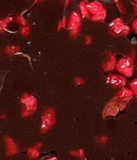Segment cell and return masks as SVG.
I'll list each match as a JSON object with an SVG mask.
<instances>
[{"label":"cell","mask_w":137,"mask_h":160,"mask_svg":"<svg viewBox=\"0 0 137 160\" xmlns=\"http://www.w3.org/2000/svg\"><path fill=\"white\" fill-rule=\"evenodd\" d=\"M110 31L113 36L120 37L126 36L130 32V27L124 24L121 18H116L109 24Z\"/></svg>","instance_id":"6da1fadb"},{"label":"cell","mask_w":137,"mask_h":160,"mask_svg":"<svg viewBox=\"0 0 137 160\" xmlns=\"http://www.w3.org/2000/svg\"><path fill=\"white\" fill-rule=\"evenodd\" d=\"M21 102L25 105V108L22 111V115L24 117L29 116L36 111L37 98L34 96L29 94H25L22 97Z\"/></svg>","instance_id":"7a4b0ae2"},{"label":"cell","mask_w":137,"mask_h":160,"mask_svg":"<svg viewBox=\"0 0 137 160\" xmlns=\"http://www.w3.org/2000/svg\"><path fill=\"white\" fill-rule=\"evenodd\" d=\"M119 72L128 77L132 76L134 70V58L132 57H125L120 59L116 65Z\"/></svg>","instance_id":"3957f363"},{"label":"cell","mask_w":137,"mask_h":160,"mask_svg":"<svg viewBox=\"0 0 137 160\" xmlns=\"http://www.w3.org/2000/svg\"><path fill=\"white\" fill-rule=\"evenodd\" d=\"M56 120V110L54 108H49L45 111L42 118V127L41 130L43 133H46L51 129Z\"/></svg>","instance_id":"277c9868"},{"label":"cell","mask_w":137,"mask_h":160,"mask_svg":"<svg viewBox=\"0 0 137 160\" xmlns=\"http://www.w3.org/2000/svg\"><path fill=\"white\" fill-rule=\"evenodd\" d=\"M81 24L80 14L78 12H73L68 21V28L70 30V36L75 38L78 35Z\"/></svg>","instance_id":"5b68a950"},{"label":"cell","mask_w":137,"mask_h":160,"mask_svg":"<svg viewBox=\"0 0 137 160\" xmlns=\"http://www.w3.org/2000/svg\"><path fill=\"white\" fill-rule=\"evenodd\" d=\"M120 109L119 108V98H116L111 101L105 108L104 114L106 116L109 115H115Z\"/></svg>","instance_id":"8992f818"},{"label":"cell","mask_w":137,"mask_h":160,"mask_svg":"<svg viewBox=\"0 0 137 160\" xmlns=\"http://www.w3.org/2000/svg\"><path fill=\"white\" fill-rule=\"evenodd\" d=\"M108 83L114 88H119L126 85V80L120 76L112 75L108 76Z\"/></svg>","instance_id":"52a82bcc"},{"label":"cell","mask_w":137,"mask_h":160,"mask_svg":"<svg viewBox=\"0 0 137 160\" xmlns=\"http://www.w3.org/2000/svg\"><path fill=\"white\" fill-rule=\"evenodd\" d=\"M116 58L115 54L111 51L108 52V58L103 65V69L105 71H110L116 67Z\"/></svg>","instance_id":"ba28073f"},{"label":"cell","mask_w":137,"mask_h":160,"mask_svg":"<svg viewBox=\"0 0 137 160\" xmlns=\"http://www.w3.org/2000/svg\"><path fill=\"white\" fill-rule=\"evenodd\" d=\"M5 142L7 146V154L8 155H13L16 154L19 152V148L17 144L13 140L11 137L8 136H5Z\"/></svg>","instance_id":"9c48e42d"},{"label":"cell","mask_w":137,"mask_h":160,"mask_svg":"<svg viewBox=\"0 0 137 160\" xmlns=\"http://www.w3.org/2000/svg\"><path fill=\"white\" fill-rule=\"evenodd\" d=\"M87 10L89 14H91L92 15L97 14L102 12L104 9L103 4L98 1H94L88 4H86Z\"/></svg>","instance_id":"30bf717a"},{"label":"cell","mask_w":137,"mask_h":160,"mask_svg":"<svg viewBox=\"0 0 137 160\" xmlns=\"http://www.w3.org/2000/svg\"><path fill=\"white\" fill-rule=\"evenodd\" d=\"M42 143L38 144L37 145L32 147L28 149V155L31 159H36L40 155V149L42 147Z\"/></svg>","instance_id":"8fae6325"},{"label":"cell","mask_w":137,"mask_h":160,"mask_svg":"<svg viewBox=\"0 0 137 160\" xmlns=\"http://www.w3.org/2000/svg\"><path fill=\"white\" fill-rule=\"evenodd\" d=\"M132 92L131 90L128 88H124L122 90H120L119 91V93H118L116 97L119 98H131L132 97Z\"/></svg>","instance_id":"7c38bea8"},{"label":"cell","mask_w":137,"mask_h":160,"mask_svg":"<svg viewBox=\"0 0 137 160\" xmlns=\"http://www.w3.org/2000/svg\"><path fill=\"white\" fill-rule=\"evenodd\" d=\"M106 17V9H104L103 11L98 13L97 14L92 15L91 19L95 22H100L104 20Z\"/></svg>","instance_id":"4fadbf2b"},{"label":"cell","mask_w":137,"mask_h":160,"mask_svg":"<svg viewBox=\"0 0 137 160\" xmlns=\"http://www.w3.org/2000/svg\"><path fill=\"white\" fill-rule=\"evenodd\" d=\"M86 4L84 2V1H82L80 3L79 8H80V10L81 14L82 16H83L84 18H88L89 16H90V14H89L87 10Z\"/></svg>","instance_id":"5bb4252c"},{"label":"cell","mask_w":137,"mask_h":160,"mask_svg":"<svg viewBox=\"0 0 137 160\" xmlns=\"http://www.w3.org/2000/svg\"><path fill=\"white\" fill-rule=\"evenodd\" d=\"M11 21V18H7L3 19V20H0V32H3L5 30V28H7L8 24L10 23Z\"/></svg>","instance_id":"9a60e30c"},{"label":"cell","mask_w":137,"mask_h":160,"mask_svg":"<svg viewBox=\"0 0 137 160\" xmlns=\"http://www.w3.org/2000/svg\"><path fill=\"white\" fill-rule=\"evenodd\" d=\"M71 154L78 157L80 159L82 160H85L86 159V156H85V152L83 149H79V150H74L71 152Z\"/></svg>","instance_id":"2e32d148"},{"label":"cell","mask_w":137,"mask_h":160,"mask_svg":"<svg viewBox=\"0 0 137 160\" xmlns=\"http://www.w3.org/2000/svg\"><path fill=\"white\" fill-rule=\"evenodd\" d=\"M19 50H20V48L19 47L15 46H11L6 48L5 49V53L12 55V54L16 53L18 51H19Z\"/></svg>","instance_id":"e0dca14e"},{"label":"cell","mask_w":137,"mask_h":160,"mask_svg":"<svg viewBox=\"0 0 137 160\" xmlns=\"http://www.w3.org/2000/svg\"><path fill=\"white\" fill-rule=\"evenodd\" d=\"M30 32H31V28L29 25H28V24L24 25V26H21L20 29V32L21 35H23L24 36H28V35L30 34Z\"/></svg>","instance_id":"ac0fdd59"},{"label":"cell","mask_w":137,"mask_h":160,"mask_svg":"<svg viewBox=\"0 0 137 160\" xmlns=\"http://www.w3.org/2000/svg\"><path fill=\"white\" fill-rule=\"evenodd\" d=\"M114 2H115V4L117 6V8H118V9H119V10L121 13V14H126V9L122 5V4H121L120 0H114Z\"/></svg>","instance_id":"d6986e66"},{"label":"cell","mask_w":137,"mask_h":160,"mask_svg":"<svg viewBox=\"0 0 137 160\" xmlns=\"http://www.w3.org/2000/svg\"><path fill=\"white\" fill-rule=\"evenodd\" d=\"M130 87H131L132 89L131 91L132 92V93L137 96V78L134 80V81L131 82V84H130Z\"/></svg>","instance_id":"ffe728a7"},{"label":"cell","mask_w":137,"mask_h":160,"mask_svg":"<svg viewBox=\"0 0 137 160\" xmlns=\"http://www.w3.org/2000/svg\"><path fill=\"white\" fill-rule=\"evenodd\" d=\"M17 21L19 22V24H20L21 26H24V25H28L26 20H25V19L22 16H18L17 17Z\"/></svg>","instance_id":"44dd1931"},{"label":"cell","mask_w":137,"mask_h":160,"mask_svg":"<svg viewBox=\"0 0 137 160\" xmlns=\"http://www.w3.org/2000/svg\"><path fill=\"white\" fill-rule=\"evenodd\" d=\"M66 24V18H64L63 20L60 22V24L58 25V31L61 30L62 29L64 28Z\"/></svg>","instance_id":"7402d4cb"},{"label":"cell","mask_w":137,"mask_h":160,"mask_svg":"<svg viewBox=\"0 0 137 160\" xmlns=\"http://www.w3.org/2000/svg\"><path fill=\"white\" fill-rule=\"evenodd\" d=\"M98 142L102 144H106L108 142V137H100L98 138Z\"/></svg>","instance_id":"603a6c76"},{"label":"cell","mask_w":137,"mask_h":160,"mask_svg":"<svg viewBox=\"0 0 137 160\" xmlns=\"http://www.w3.org/2000/svg\"><path fill=\"white\" fill-rule=\"evenodd\" d=\"M74 81L76 84L79 85H83L85 84V81L81 78H75Z\"/></svg>","instance_id":"cb8c5ba5"},{"label":"cell","mask_w":137,"mask_h":160,"mask_svg":"<svg viewBox=\"0 0 137 160\" xmlns=\"http://www.w3.org/2000/svg\"><path fill=\"white\" fill-rule=\"evenodd\" d=\"M85 42L86 44H90L92 42V38L90 36H86L85 37Z\"/></svg>","instance_id":"d4e9b609"},{"label":"cell","mask_w":137,"mask_h":160,"mask_svg":"<svg viewBox=\"0 0 137 160\" xmlns=\"http://www.w3.org/2000/svg\"><path fill=\"white\" fill-rule=\"evenodd\" d=\"M132 28L134 31H135V33L137 34V18L135 19L132 22Z\"/></svg>","instance_id":"484cf974"},{"label":"cell","mask_w":137,"mask_h":160,"mask_svg":"<svg viewBox=\"0 0 137 160\" xmlns=\"http://www.w3.org/2000/svg\"><path fill=\"white\" fill-rule=\"evenodd\" d=\"M44 160H58V159H57L56 157H53V158H47Z\"/></svg>","instance_id":"4316f807"},{"label":"cell","mask_w":137,"mask_h":160,"mask_svg":"<svg viewBox=\"0 0 137 160\" xmlns=\"http://www.w3.org/2000/svg\"><path fill=\"white\" fill-rule=\"evenodd\" d=\"M6 116H7V115H6L5 114L2 115V116H1V118H2V119H4V118H5V117H6Z\"/></svg>","instance_id":"83f0119b"},{"label":"cell","mask_w":137,"mask_h":160,"mask_svg":"<svg viewBox=\"0 0 137 160\" xmlns=\"http://www.w3.org/2000/svg\"><path fill=\"white\" fill-rule=\"evenodd\" d=\"M135 12H136V14H137V4H136V5H135Z\"/></svg>","instance_id":"f1b7e54d"},{"label":"cell","mask_w":137,"mask_h":160,"mask_svg":"<svg viewBox=\"0 0 137 160\" xmlns=\"http://www.w3.org/2000/svg\"><path fill=\"white\" fill-rule=\"evenodd\" d=\"M133 1L135 2L136 3V4H137V0H133Z\"/></svg>","instance_id":"f546056e"},{"label":"cell","mask_w":137,"mask_h":160,"mask_svg":"<svg viewBox=\"0 0 137 160\" xmlns=\"http://www.w3.org/2000/svg\"><path fill=\"white\" fill-rule=\"evenodd\" d=\"M104 1H105V2H108V1H109V0H104Z\"/></svg>","instance_id":"4dcf8cb0"},{"label":"cell","mask_w":137,"mask_h":160,"mask_svg":"<svg viewBox=\"0 0 137 160\" xmlns=\"http://www.w3.org/2000/svg\"><path fill=\"white\" fill-rule=\"evenodd\" d=\"M37 1H39V0H37Z\"/></svg>","instance_id":"1f68e13d"}]
</instances>
